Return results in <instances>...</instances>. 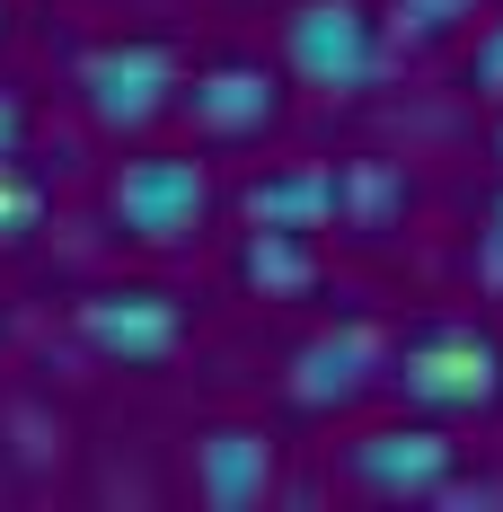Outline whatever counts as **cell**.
Here are the masks:
<instances>
[{"mask_svg":"<svg viewBox=\"0 0 503 512\" xmlns=\"http://www.w3.org/2000/svg\"><path fill=\"white\" fill-rule=\"evenodd\" d=\"M389 389L424 415H495L503 407V345L477 318H424L389 345Z\"/></svg>","mask_w":503,"mask_h":512,"instance_id":"cell-1","label":"cell"},{"mask_svg":"<svg viewBox=\"0 0 503 512\" xmlns=\"http://www.w3.org/2000/svg\"><path fill=\"white\" fill-rule=\"evenodd\" d=\"M283 62H292V80H309V89L353 98V89L380 80L389 45H380V18L362 0H301L283 18Z\"/></svg>","mask_w":503,"mask_h":512,"instance_id":"cell-2","label":"cell"},{"mask_svg":"<svg viewBox=\"0 0 503 512\" xmlns=\"http://www.w3.org/2000/svg\"><path fill=\"white\" fill-rule=\"evenodd\" d=\"M106 212H115L124 239H142V248H177V239H195L203 212H212V177H203V159L142 151V159H124V168L106 177Z\"/></svg>","mask_w":503,"mask_h":512,"instance_id":"cell-3","label":"cell"},{"mask_svg":"<svg viewBox=\"0 0 503 512\" xmlns=\"http://www.w3.org/2000/svg\"><path fill=\"white\" fill-rule=\"evenodd\" d=\"M186 98V71H177V53L159 45V36H124V45H98L80 62V106H89V124L98 133H142L159 124L168 106Z\"/></svg>","mask_w":503,"mask_h":512,"instance_id":"cell-4","label":"cell"},{"mask_svg":"<svg viewBox=\"0 0 503 512\" xmlns=\"http://www.w3.org/2000/svg\"><path fill=\"white\" fill-rule=\"evenodd\" d=\"M459 468V442L424 415V424H371L345 442V477L362 495H389V504H415V495H442Z\"/></svg>","mask_w":503,"mask_h":512,"instance_id":"cell-5","label":"cell"},{"mask_svg":"<svg viewBox=\"0 0 503 512\" xmlns=\"http://www.w3.org/2000/svg\"><path fill=\"white\" fill-rule=\"evenodd\" d=\"M380 380H389V345L345 318V327H318L301 354H292V380H283V389H292L301 415H353Z\"/></svg>","mask_w":503,"mask_h":512,"instance_id":"cell-6","label":"cell"},{"mask_svg":"<svg viewBox=\"0 0 503 512\" xmlns=\"http://www.w3.org/2000/svg\"><path fill=\"white\" fill-rule=\"evenodd\" d=\"M80 336H89V354L124 362V371H151L186 345V309L177 292H151V283H124V292H89L80 301Z\"/></svg>","mask_w":503,"mask_h":512,"instance_id":"cell-7","label":"cell"},{"mask_svg":"<svg viewBox=\"0 0 503 512\" xmlns=\"http://www.w3.org/2000/svg\"><path fill=\"white\" fill-rule=\"evenodd\" d=\"M177 106H186V124L212 133V142H248V133H265V124L283 115V89H274L265 62H212V71L186 80Z\"/></svg>","mask_w":503,"mask_h":512,"instance_id":"cell-8","label":"cell"},{"mask_svg":"<svg viewBox=\"0 0 503 512\" xmlns=\"http://www.w3.org/2000/svg\"><path fill=\"white\" fill-rule=\"evenodd\" d=\"M186 468H195V495L212 512H248V504L274 495V442L256 424H203Z\"/></svg>","mask_w":503,"mask_h":512,"instance_id":"cell-9","label":"cell"},{"mask_svg":"<svg viewBox=\"0 0 503 512\" xmlns=\"http://www.w3.org/2000/svg\"><path fill=\"white\" fill-rule=\"evenodd\" d=\"M239 212H248V230H309L318 239L345 221V168H274L239 195Z\"/></svg>","mask_w":503,"mask_h":512,"instance_id":"cell-10","label":"cell"},{"mask_svg":"<svg viewBox=\"0 0 503 512\" xmlns=\"http://www.w3.org/2000/svg\"><path fill=\"white\" fill-rule=\"evenodd\" d=\"M239 283L265 292V301H292L318 283V248H309V230H248V248H239Z\"/></svg>","mask_w":503,"mask_h":512,"instance_id":"cell-11","label":"cell"},{"mask_svg":"<svg viewBox=\"0 0 503 512\" xmlns=\"http://www.w3.org/2000/svg\"><path fill=\"white\" fill-rule=\"evenodd\" d=\"M398 212H406V177L389 159H353L345 168V221L353 230H389Z\"/></svg>","mask_w":503,"mask_h":512,"instance_id":"cell-12","label":"cell"},{"mask_svg":"<svg viewBox=\"0 0 503 512\" xmlns=\"http://www.w3.org/2000/svg\"><path fill=\"white\" fill-rule=\"evenodd\" d=\"M486 0H389V36L398 45H433V36H451L459 18H477Z\"/></svg>","mask_w":503,"mask_h":512,"instance_id":"cell-13","label":"cell"},{"mask_svg":"<svg viewBox=\"0 0 503 512\" xmlns=\"http://www.w3.org/2000/svg\"><path fill=\"white\" fill-rule=\"evenodd\" d=\"M36 230H45V186L18 159H0V239H36Z\"/></svg>","mask_w":503,"mask_h":512,"instance_id":"cell-14","label":"cell"},{"mask_svg":"<svg viewBox=\"0 0 503 512\" xmlns=\"http://www.w3.org/2000/svg\"><path fill=\"white\" fill-rule=\"evenodd\" d=\"M468 89H477V98H503V9L486 18V36L468 53Z\"/></svg>","mask_w":503,"mask_h":512,"instance_id":"cell-15","label":"cell"},{"mask_svg":"<svg viewBox=\"0 0 503 512\" xmlns=\"http://www.w3.org/2000/svg\"><path fill=\"white\" fill-rule=\"evenodd\" d=\"M18 142H27V106L18 89H0V159H18Z\"/></svg>","mask_w":503,"mask_h":512,"instance_id":"cell-16","label":"cell"},{"mask_svg":"<svg viewBox=\"0 0 503 512\" xmlns=\"http://www.w3.org/2000/svg\"><path fill=\"white\" fill-rule=\"evenodd\" d=\"M0 36H9V0H0Z\"/></svg>","mask_w":503,"mask_h":512,"instance_id":"cell-17","label":"cell"},{"mask_svg":"<svg viewBox=\"0 0 503 512\" xmlns=\"http://www.w3.org/2000/svg\"><path fill=\"white\" fill-rule=\"evenodd\" d=\"M495 230H503V204H495Z\"/></svg>","mask_w":503,"mask_h":512,"instance_id":"cell-18","label":"cell"},{"mask_svg":"<svg viewBox=\"0 0 503 512\" xmlns=\"http://www.w3.org/2000/svg\"><path fill=\"white\" fill-rule=\"evenodd\" d=\"M495 151H503V142H495Z\"/></svg>","mask_w":503,"mask_h":512,"instance_id":"cell-19","label":"cell"}]
</instances>
